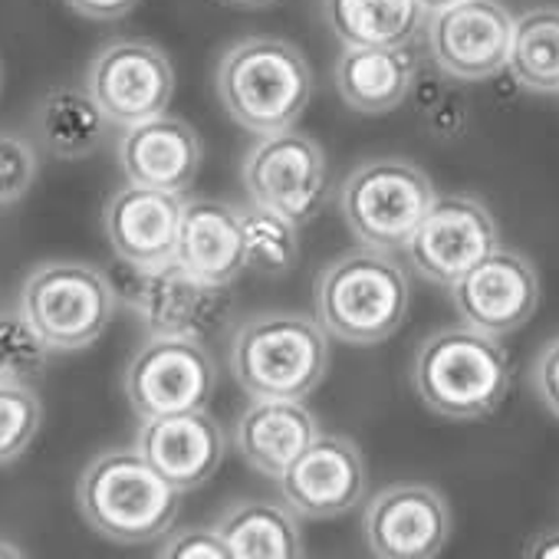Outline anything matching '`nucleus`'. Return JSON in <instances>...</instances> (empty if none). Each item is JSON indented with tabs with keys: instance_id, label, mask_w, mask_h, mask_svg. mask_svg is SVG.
Instances as JSON below:
<instances>
[{
	"instance_id": "1",
	"label": "nucleus",
	"mask_w": 559,
	"mask_h": 559,
	"mask_svg": "<svg viewBox=\"0 0 559 559\" xmlns=\"http://www.w3.org/2000/svg\"><path fill=\"white\" fill-rule=\"evenodd\" d=\"M214 83L224 112L253 135L294 129L313 99L307 57L280 37H243L230 44Z\"/></svg>"
},
{
	"instance_id": "2",
	"label": "nucleus",
	"mask_w": 559,
	"mask_h": 559,
	"mask_svg": "<svg viewBox=\"0 0 559 559\" xmlns=\"http://www.w3.org/2000/svg\"><path fill=\"white\" fill-rule=\"evenodd\" d=\"M418 399L441 418H490L510 392V356L500 336L467 323L431 333L412 369Z\"/></svg>"
},
{
	"instance_id": "3",
	"label": "nucleus",
	"mask_w": 559,
	"mask_h": 559,
	"mask_svg": "<svg viewBox=\"0 0 559 559\" xmlns=\"http://www.w3.org/2000/svg\"><path fill=\"white\" fill-rule=\"evenodd\" d=\"M76 500L86 523L119 546L162 539L181 510V490L165 480L135 448L93 457L80 477Z\"/></svg>"
},
{
	"instance_id": "4",
	"label": "nucleus",
	"mask_w": 559,
	"mask_h": 559,
	"mask_svg": "<svg viewBox=\"0 0 559 559\" xmlns=\"http://www.w3.org/2000/svg\"><path fill=\"white\" fill-rule=\"evenodd\" d=\"M408 276L389 250L356 247L333 260L317 287V313L330 336L349 346H379L408 317Z\"/></svg>"
},
{
	"instance_id": "5",
	"label": "nucleus",
	"mask_w": 559,
	"mask_h": 559,
	"mask_svg": "<svg viewBox=\"0 0 559 559\" xmlns=\"http://www.w3.org/2000/svg\"><path fill=\"white\" fill-rule=\"evenodd\" d=\"M330 333L297 313H266L230 340V369L250 399H307L330 366Z\"/></svg>"
},
{
	"instance_id": "6",
	"label": "nucleus",
	"mask_w": 559,
	"mask_h": 559,
	"mask_svg": "<svg viewBox=\"0 0 559 559\" xmlns=\"http://www.w3.org/2000/svg\"><path fill=\"white\" fill-rule=\"evenodd\" d=\"M17 313L50 346V353H80L112 323L116 290L103 270L76 260H57L37 266L24 280Z\"/></svg>"
},
{
	"instance_id": "7",
	"label": "nucleus",
	"mask_w": 559,
	"mask_h": 559,
	"mask_svg": "<svg viewBox=\"0 0 559 559\" xmlns=\"http://www.w3.org/2000/svg\"><path fill=\"white\" fill-rule=\"evenodd\" d=\"M435 198V185L418 165L382 158L349 171L340 191V211L366 247L392 253L408 247Z\"/></svg>"
},
{
	"instance_id": "8",
	"label": "nucleus",
	"mask_w": 559,
	"mask_h": 559,
	"mask_svg": "<svg viewBox=\"0 0 559 559\" xmlns=\"http://www.w3.org/2000/svg\"><path fill=\"white\" fill-rule=\"evenodd\" d=\"M243 185L250 201L284 214L297 227L313 221L326 201V158L323 148L304 132L257 135L243 155Z\"/></svg>"
},
{
	"instance_id": "9",
	"label": "nucleus",
	"mask_w": 559,
	"mask_h": 559,
	"mask_svg": "<svg viewBox=\"0 0 559 559\" xmlns=\"http://www.w3.org/2000/svg\"><path fill=\"white\" fill-rule=\"evenodd\" d=\"M122 385L139 418L194 412L211 402L214 362L191 336H152L126 366Z\"/></svg>"
},
{
	"instance_id": "10",
	"label": "nucleus",
	"mask_w": 559,
	"mask_h": 559,
	"mask_svg": "<svg viewBox=\"0 0 559 559\" xmlns=\"http://www.w3.org/2000/svg\"><path fill=\"white\" fill-rule=\"evenodd\" d=\"M86 90L112 126L129 129L168 109L175 96V70L158 44L126 37L106 44L93 57Z\"/></svg>"
},
{
	"instance_id": "11",
	"label": "nucleus",
	"mask_w": 559,
	"mask_h": 559,
	"mask_svg": "<svg viewBox=\"0 0 559 559\" xmlns=\"http://www.w3.org/2000/svg\"><path fill=\"white\" fill-rule=\"evenodd\" d=\"M497 247L500 230L487 204L471 194H444L435 198L405 250L425 280L454 287L471 266H477Z\"/></svg>"
},
{
	"instance_id": "12",
	"label": "nucleus",
	"mask_w": 559,
	"mask_h": 559,
	"mask_svg": "<svg viewBox=\"0 0 559 559\" xmlns=\"http://www.w3.org/2000/svg\"><path fill=\"white\" fill-rule=\"evenodd\" d=\"M513 21L500 0H457L428 14V50L451 80H493L510 63Z\"/></svg>"
},
{
	"instance_id": "13",
	"label": "nucleus",
	"mask_w": 559,
	"mask_h": 559,
	"mask_svg": "<svg viewBox=\"0 0 559 559\" xmlns=\"http://www.w3.org/2000/svg\"><path fill=\"white\" fill-rule=\"evenodd\" d=\"M451 300L461 323L490 336H510L526 326L539 307V276L520 250L497 247L457 280Z\"/></svg>"
},
{
	"instance_id": "14",
	"label": "nucleus",
	"mask_w": 559,
	"mask_h": 559,
	"mask_svg": "<svg viewBox=\"0 0 559 559\" xmlns=\"http://www.w3.org/2000/svg\"><path fill=\"white\" fill-rule=\"evenodd\" d=\"M362 530L379 559H435L451 536V507L428 484H392L369 500Z\"/></svg>"
},
{
	"instance_id": "15",
	"label": "nucleus",
	"mask_w": 559,
	"mask_h": 559,
	"mask_svg": "<svg viewBox=\"0 0 559 559\" xmlns=\"http://www.w3.org/2000/svg\"><path fill=\"white\" fill-rule=\"evenodd\" d=\"M132 307L152 336H204L217 330L230 310L227 287L185 270L178 260L135 270Z\"/></svg>"
},
{
	"instance_id": "16",
	"label": "nucleus",
	"mask_w": 559,
	"mask_h": 559,
	"mask_svg": "<svg viewBox=\"0 0 559 559\" xmlns=\"http://www.w3.org/2000/svg\"><path fill=\"white\" fill-rule=\"evenodd\" d=\"M366 461L343 435H317L313 444L280 477L287 503L310 520H336L366 497Z\"/></svg>"
},
{
	"instance_id": "17",
	"label": "nucleus",
	"mask_w": 559,
	"mask_h": 559,
	"mask_svg": "<svg viewBox=\"0 0 559 559\" xmlns=\"http://www.w3.org/2000/svg\"><path fill=\"white\" fill-rule=\"evenodd\" d=\"M185 198L148 185L119 188L103 211V227L112 250L135 270L175 260Z\"/></svg>"
},
{
	"instance_id": "18",
	"label": "nucleus",
	"mask_w": 559,
	"mask_h": 559,
	"mask_svg": "<svg viewBox=\"0 0 559 559\" xmlns=\"http://www.w3.org/2000/svg\"><path fill=\"white\" fill-rule=\"evenodd\" d=\"M135 451L181 493L198 490L224 461V431L207 408L142 418Z\"/></svg>"
},
{
	"instance_id": "19",
	"label": "nucleus",
	"mask_w": 559,
	"mask_h": 559,
	"mask_svg": "<svg viewBox=\"0 0 559 559\" xmlns=\"http://www.w3.org/2000/svg\"><path fill=\"white\" fill-rule=\"evenodd\" d=\"M204 158L201 135L168 112L129 126L119 139V165L132 185L185 194Z\"/></svg>"
},
{
	"instance_id": "20",
	"label": "nucleus",
	"mask_w": 559,
	"mask_h": 559,
	"mask_svg": "<svg viewBox=\"0 0 559 559\" xmlns=\"http://www.w3.org/2000/svg\"><path fill=\"white\" fill-rule=\"evenodd\" d=\"M320 435L313 412L300 399H253L237 418V451L266 477H284Z\"/></svg>"
},
{
	"instance_id": "21",
	"label": "nucleus",
	"mask_w": 559,
	"mask_h": 559,
	"mask_svg": "<svg viewBox=\"0 0 559 559\" xmlns=\"http://www.w3.org/2000/svg\"><path fill=\"white\" fill-rule=\"evenodd\" d=\"M175 260L207 284L230 287L247 266L237 207L207 198L185 201Z\"/></svg>"
},
{
	"instance_id": "22",
	"label": "nucleus",
	"mask_w": 559,
	"mask_h": 559,
	"mask_svg": "<svg viewBox=\"0 0 559 559\" xmlns=\"http://www.w3.org/2000/svg\"><path fill=\"white\" fill-rule=\"evenodd\" d=\"M415 80L405 47H346L336 60V90L349 109L382 116L402 106Z\"/></svg>"
},
{
	"instance_id": "23",
	"label": "nucleus",
	"mask_w": 559,
	"mask_h": 559,
	"mask_svg": "<svg viewBox=\"0 0 559 559\" xmlns=\"http://www.w3.org/2000/svg\"><path fill=\"white\" fill-rule=\"evenodd\" d=\"M323 17L343 47H408L425 11L418 0H323Z\"/></svg>"
},
{
	"instance_id": "24",
	"label": "nucleus",
	"mask_w": 559,
	"mask_h": 559,
	"mask_svg": "<svg viewBox=\"0 0 559 559\" xmlns=\"http://www.w3.org/2000/svg\"><path fill=\"white\" fill-rule=\"evenodd\" d=\"M34 122H37L40 142L50 148V155L63 162L90 158L103 145L112 126L106 112L96 106V99L90 96V90H73V86L50 90L40 99Z\"/></svg>"
},
{
	"instance_id": "25",
	"label": "nucleus",
	"mask_w": 559,
	"mask_h": 559,
	"mask_svg": "<svg viewBox=\"0 0 559 559\" xmlns=\"http://www.w3.org/2000/svg\"><path fill=\"white\" fill-rule=\"evenodd\" d=\"M230 549V559H297L304 556V536L297 520L276 503L247 500L224 510L214 523Z\"/></svg>"
},
{
	"instance_id": "26",
	"label": "nucleus",
	"mask_w": 559,
	"mask_h": 559,
	"mask_svg": "<svg viewBox=\"0 0 559 559\" xmlns=\"http://www.w3.org/2000/svg\"><path fill=\"white\" fill-rule=\"evenodd\" d=\"M507 70L530 93H559V8H533L513 21Z\"/></svg>"
},
{
	"instance_id": "27",
	"label": "nucleus",
	"mask_w": 559,
	"mask_h": 559,
	"mask_svg": "<svg viewBox=\"0 0 559 559\" xmlns=\"http://www.w3.org/2000/svg\"><path fill=\"white\" fill-rule=\"evenodd\" d=\"M240 217V230H243V257L247 266L266 276H280L294 270L297 253H300V237H297V224L287 221L284 214H276L257 201H250L247 207H237Z\"/></svg>"
},
{
	"instance_id": "28",
	"label": "nucleus",
	"mask_w": 559,
	"mask_h": 559,
	"mask_svg": "<svg viewBox=\"0 0 559 559\" xmlns=\"http://www.w3.org/2000/svg\"><path fill=\"white\" fill-rule=\"evenodd\" d=\"M40 421L44 405L31 382H0V467L34 444Z\"/></svg>"
},
{
	"instance_id": "29",
	"label": "nucleus",
	"mask_w": 559,
	"mask_h": 559,
	"mask_svg": "<svg viewBox=\"0 0 559 559\" xmlns=\"http://www.w3.org/2000/svg\"><path fill=\"white\" fill-rule=\"evenodd\" d=\"M50 362V346L17 317H0V382H34Z\"/></svg>"
},
{
	"instance_id": "30",
	"label": "nucleus",
	"mask_w": 559,
	"mask_h": 559,
	"mask_svg": "<svg viewBox=\"0 0 559 559\" xmlns=\"http://www.w3.org/2000/svg\"><path fill=\"white\" fill-rule=\"evenodd\" d=\"M37 148L31 139L0 132V207L17 204L37 181Z\"/></svg>"
},
{
	"instance_id": "31",
	"label": "nucleus",
	"mask_w": 559,
	"mask_h": 559,
	"mask_svg": "<svg viewBox=\"0 0 559 559\" xmlns=\"http://www.w3.org/2000/svg\"><path fill=\"white\" fill-rule=\"evenodd\" d=\"M162 556L168 559H230V549L227 543L221 539L217 530H185L178 536H171L165 546H162Z\"/></svg>"
},
{
	"instance_id": "32",
	"label": "nucleus",
	"mask_w": 559,
	"mask_h": 559,
	"mask_svg": "<svg viewBox=\"0 0 559 559\" xmlns=\"http://www.w3.org/2000/svg\"><path fill=\"white\" fill-rule=\"evenodd\" d=\"M530 376H533V389H536V399L543 402V408L552 418H559V336L539 349Z\"/></svg>"
},
{
	"instance_id": "33",
	"label": "nucleus",
	"mask_w": 559,
	"mask_h": 559,
	"mask_svg": "<svg viewBox=\"0 0 559 559\" xmlns=\"http://www.w3.org/2000/svg\"><path fill=\"white\" fill-rule=\"evenodd\" d=\"M67 4L86 21H119L139 8V0H67Z\"/></svg>"
},
{
	"instance_id": "34",
	"label": "nucleus",
	"mask_w": 559,
	"mask_h": 559,
	"mask_svg": "<svg viewBox=\"0 0 559 559\" xmlns=\"http://www.w3.org/2000/svg\"><path fill=\"white\" fill-rule=\"evenodd\" d=\"M526 556L530 559H559V530H549V533H539L536 539H530Z\"/></svg>"
},
{
	"instance_id": "35",
	"label": "nucleus",
	"mask_w": 559,
	"mask_h": 559,
	"mask_svg": "<svg viewBox=\"0 0 559 559\" xmlns=\"http://www.w3.org/2000/svg\"><path fill=\"white\" fill-rule=\"evenodd\" d=\"M418 4H421V11H425V14H435V11H441V8L457 4V0H418Z\"/></svg>"
},
{
	"instance_id": "36",
	"label": "nucleus",
	"mask_w": 559,
	"mask_h": 559,
	"mask_svg": "<svg viewBox=\"0 0 559 559\" xmlns=\"http://www.w3.org/2000/svg\"><path fill=\"white\" fill-rule=\"evenodd\" d=\"M227 4H237V8H270V4H280V0H227Z\"/></svg>"
},
{
	"instance_id": "37",
	"label": "nucleus",
	"mask_w": 559,
	"mask_h": 559,
	"mask_svg": "<svg viewBox=\"0 0 559 559\" xmlns=\"http://www.w3.org/2000/svg\"><path fill=\"white\" fill-rule=\"evenodd\" d=\"M0 556H21V549L11 546V543H0Z\"/></svg>"
},
{
	"instance_id": "38",
	"label": "nucleus",
	"mask_w": 559,
	"mask_h": 559,
	"mask_svg": "<svg viewBox=\"0 0 559 559\" xmlns=\"http://www.w3.org/2000/svg\"><path fill=\"white\" fill-rule=\"evenodd\" d=\"M0 83H4V76H0Z\"/></svg>"
}]
</instances>
